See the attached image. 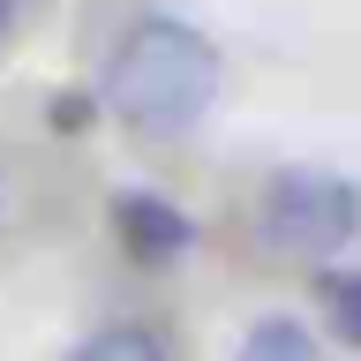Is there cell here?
I'll return each mask as SVG.
<instances>
[{
	"mask_svg": "<svg viewBox=\"0 0 361 361\" xmlns=\"http://www.w3.org/2000/svg\"><path fill=\"white\" fill-rule=\"evenodd\" d=\"M219 98V45L180 16H143L106 61V106L135 135H188Z\"/></svg>",
	"mask_w": 361,
	"mask_h": 361,
	"instance_id": "cell-1",
	"label": "cell"
},
{
	"mask_svg": "<svg viewBox=\"0 0 361 361\" xmlns=\"http://www.w3.org/2000/svg\"><path fill=\"white\" fill-rule=\"evenodd\" d=\"M361 226V196L346 188L338 173L324 166H286L271 173V196H264V233L279 256H301V264H324L354 241Z\"/></svg>",
	"mask_w": 361,
	"mask_h": 361,
	"instance_id": "cell-2",
	"label": "cell"
},
{
	"mask_svg": "<svg viewBox=\"0 0 361 361\" xmlns=\"http://www.w3.org/2000/svg\"><path fill=\"white\" fill-rule=\"evenodd\" d=\"M113 233L135 264H173L196 248V226L180 219L166 196H113Z\"/></svg>",
	"mask_w": 361,
	"mask_h": 361,
	"instance_id": "cell-3",
	"label": "cell"
},
{
	"mask_svg": "<svg viewBox=\"0 0 361 361\" xmlns=\"http://www.w3.org/2000/svg\"><path fill=\"white\" fill-rule=\"evenodd\" d=\"M241 361H324V346L309 338V324H293V316H264V324H248Z\"/></svg>",
	"mask_w": 361,
	"mask_h": 361,
	"instance_id": "cell-4",
	"label": "cell"
},
{
	"mask_svg": "<svg viewBox=\"0 0 361 361\" xmlns=\"http://www.w3.org/2000/svg\"><path fill=\"white\" fill-rule=\"evenodd\" d=\"M68 361H166V346H158V331H143V324H113V331L83 338Z\"/></svg>",
	"mask_w": 361,
	"mask_h": 361,
	"instance_id": "cell-5",
	"label": "cell"
},
{
	"mask_svg": "<svg viewBox=\"0 0 361 361\" xmlns=\"http://www.w3.org/2000/svg\"><path fill=\"white\" fill-rule=\"evenodd\" d=\"M316 301L331 316V331L346 338V346H361V271H324V279H316Z\"/></svg>",
	"mask_w": 361,
	"mask_h": 361,
	"instance_id": "cell-6",
	"label": "cell"
},
{
	"mask_svg": "<svg viewBox=\"0 0 361 361\" xmlns=\"http://www.w3.org/2000/svg\"><path fill=\"white\" fill-rule=\"evenodd\" d=\"M53 128H61V135L90 128V98H53Z\"/></svg>",
	"mask_w": 361,
	"mask_h": 361,
	"instance_id": "cell-7",
	"label": "cell"
},
{
	"mask_svg": "<svg viewBox=\"0 0 361 361\" xmlns=\"http://www.w3.org/2000/svg\"><path fill=\"white\" fill-rule=\"evenodd\" d=\"M8 23H16V0H0V30H8Z\"/></svg>",
	"mask_w": 361,
	"mask_h": 361,
	"instance_id": "cell-8",
	"label": "cell"
}]
</instances>
